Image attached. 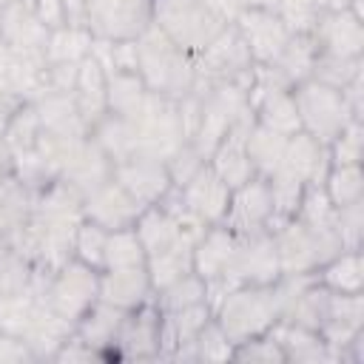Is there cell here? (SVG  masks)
Instances as JSON below:
<instances>
[{
    "instance_id": "cell-1",
    "label": "cell",
    "mask_w": 364,
    "mask_h": 364,
    "mask_svg": "<svg viewBox=\"0 0 364 364\" xmlns=\"http://www.w3.org/2000/svg\"><path fill=\"white\" fill-rule=\"evenodd\" d=\"M136 74L148 91L168 100H182L196 85L193 54L182 51L156 23H148L136 37Z\"/></svg>"
},
{
    "instance_id": "cell-2",
    "label": "cell",
    "mask_w": 364,
    "mask_h": 364,
    "mask_svg": "<svg viewBox=\"0 0 364 364\" xmlns=\"http://www.w3.org/2000/svg\"><path fill=\"white\" fill-rule=\"evenodd\" d=\"M282 307H284L282 284H276V282L239 284V287L228 290V296L222 299V304L216 310V316H219L216 324L233 344H245V341L273 330L276 318L282 316Z\"/></svg>"
},
{
    "instance_id": "cell-3",
    "label": "cell",
    "mask_w": 364,
    "mask_h": 364,
    "mask_svg": "<svg viewBox=\"0 0 364 364\" xmlns=\"http://www.w3.org/2000/svg\"><path fill=\"white\" fill-rule=\"evenodd\" d=\"M151 23H156L188 54H199L225 26H230L202 0H151Z\"/></svg>"
},
{
    "instance_id": "cell-4",
    "label": "cell",
    "mask_w": 364,
    "mask_h": 364,
    "mask_svg": "<svg viewBox=\"0 0 364 364\" xmlns=\"http://www.w3.org/2000/svg\"><path fill=\"white\" fill-rule=\"evenodd\" d=\"M293 102L299 111V122L301 131L310 134L316 142L330 145L353 117L344 94L333 85H324L318 80H301L299 85H293Z\"/></svg>"
},
{
    "instance_id": "cell-5",
    "label": "cell",
    "mask_w": 364,
    "mask_h": 364,
    "mask_svg": "<svg viewBox=\"0 0 364 364\" xmlns=\"http://www.w3.org/2000/svg\"><path fill=\"white\" fill-rule=\"evenodd\" d=\"M82 20L94 37L134 40L151 23V0H82Z\"/></svg>"
},
{
    "instance_id": "cell-6",
    "label": "cell",
    "mask_w": 364,
    "mask_h": 364,
    "mask_svg": "<svg viewBox=\"0 0 364 364\" xmlns=\"http://www.w3.org/2000/svg\"><path fill=\"white\" fill-rule=\"evenodd\" d=\"M97 287H100V270L82 264L80 259L63 262L60 273L46 287V304L57 310L63 318L77 321L97 301Z\"/></svg>"
},
{
    "instance_id": "cell-7",
    "label": "cell",
    "mask_w": 364,
    "mask_h": 364,
    "mask_svg": "<svg viewBox=\"0 0 364 364\" xmlns=\"http://www.w3.org/2000/svg\"><path fill=\"white\" fill-rule=\"evenodd\" d=\"M233 26L242 34L250 60L256 65H270L293 37V31L287 28V23L276 9H242Z\"/></svg>"
},
{
    "instance_id": "cell-8",
    "label": "cell",
    "mask_w": 364,
    "mask_h": 364,
    "mask_svg": "<svg viewBox=\"0 0 364 364\" xmlns=\"http://www.w3.org/2000/svg\"><path fill=\"white\" fill-rule=\"evenodd\" d=\"M310 37H313L318 54L361 57V46H364L361 17H355L350 9L318 11L313 20V28H310Z\"/></svg>"
},
{
    "instance_id": "cell-9",
    "label": "cell",
    "mask_w": 364,
    "mask_h": 364,
    "mask_svg": "<svg viewBox=\"0 0 364 364\" xmlns=\"http://www.w3.org/2000/svg\"><path fill=\"white\" fill-rule=\"evenodd\" d=\"M114 179L142 205H159L171 191V176L165 162L148 159V156H128L122 162H114Z\"/></svg>"
},
{
    "instance_id": "cell-10",
    "label": "cell",
    "mask_w": 364,
    "mask_h": 364,
    "mask_svg": "<svg viewBox=\"0 0 364 364\" xmlns=\"http://www.w3.org/2000/svg\"><path fill=\"white\" fill-rule=\"evenodd\" d=\"M273 219L276 216H273L270 185H267L264 176H253L242 188L230 191V205H228V213H225L222 225H228L236 233H250V230L267 228Z\"/></svg>"
},
{
    "instance_id": "cell-11",
    "label": "cell",
    "mask_w": 364,
    "mask_h": 364,
    "mask_svg": "<svg viewBox=\"0 0 364 364\" xmlns=\"http://www.w3.org/2000/svg\"><path fill=\"white\" fill-rule=\"evenodd\" d=\"M179 202L196 213L205 225H219L230 205V188L216 176V171L205 162L182 188H173Z\"/></svg>"
},
{
    "instance_id": "cell-12",
    "label": "cell",
    "mask_w": 364,
    "mask_h": 364,
    "mask_svg": "<svg viewBox=\"0 0 364 364\" xmlns=\"http://www.w3.org/2000/svg\"><path fill=\"white\" fill-rule=\"evenodd\" d=\"M142 213V205L111 176L82 199V216L102 225L105 230H119V228H134L136 216Z\"/></svg>"
},
{
    "instance_id": "cell-13",
    "label": "cell",
    "mask_w": 364,
    "mask_h": 364,
    "mask_svg": "<svg viewBox=\"0 0 364 364\" xmlns=\"http://www.w3.org/2000/svg\"><path fill=\"white\" fill-rule=\"evenodd\" d=\"M279 171L290 173L301 185H321L324 176H327V171H330L327 145L316 142L304 131L290 134L287 136V145H284V156H282V168Z\"/></svg>"
},
{
    "instance_id": "cell-14",
    "label": "cell",
    "mask_w": 364,
    "mask_h": 364,
    "mask_svg": "<svg viewBox=\"0 0 364 364\" xmlns=\"http://www.w3.org/2000/svg\"><path fill=\"white\" fill-rule=\"evenodd\" d=\"M151 290V279L145 264L142 267H117V270H100V287L97 299L105 304H114L119 310H134L145 301Z\"/></svg>"
},
{
    "instance_id": "cell-15",
    "label": "cell",
    "mask_w": 364,
    "mask_h": 364,
    "mask_svg": "<svg viewBox=\"0 0 364 364\" xmlns=\"http://www.w3.org/2000/svg\"><path fill=\"white\" fill-rule=\"evenodd\" d=\"M284 145H287V136L284 134H276L259 122H253L247 139H245V148H247V156L253 162V171L256 176H273L279 168H282V156H284Z\"/></svg>"
},
{
    "instance_id": "cell-16",
    "label": "cell",
    "mask_w": 364,
    "mask_h": 364,
    "mask_svg": "<svg viewBox=\"0 0 364 364\" xmlns=\"http://www.w3.org/2000/svg\"><path fill=\"white\" fill-rule=\"evenodd\" d=\"M94 34L85 26H63L48 31L46 63H80L91 51Z\"/></svg>"
},
{
    "instance_id": "cell-17",
    "label": "cell",
    "mask_w": 364,
    "mask_h": 364,
    "mask_svg": "<svg viewBox=\"0 0 364 364\" xmlns=\"http://www.w3.org/2000/svg\"><path fill=\"white\" fill-rule=\"evenodd\" d=\"M145 250L134 228H119L108 230L105 239V253H102V270H117V267H142L145 264Z\"/></svg>"
},
{
    "instance_id": "cell-18",
    "label": "cell",
    "mask_w": 364,
    "mask_h": 364,
    "mask_svg": "<svg viewBox=\"0 0 364 364\" xmlns=\"http://www.w3.org/2000/svg\"><path fill=\"white\" fill-rule=\"evenodd\" d=\"M321 270V284L333 293H358L361 290V256L358 250L336 253Z\"/></svg>"
},
{
    "instance_id": "cell-19",
    "label": "cell",
    "mask_w": 364,
    "mask_h": 364,
    "mask_svg": "<svg viewBox=\"0 0 364 364\" xmlns=\"http://www.w3.org/2000/svg\"><path fill=\"white\" fill-rule=\"evenodd\" d=\"M327 199L333 208H344L353 202H361V168L355 165H330L324 182H321Z\"/></svg>"
},
{
    "instance_id": "cell-20",
    "label": "cell",
    "mask_w": 364,
    "mask_h": 364,
    "mask_svg": "<svg viewBox=\"0 0 364 364\" xmlns=\"http://www.w3.org/2000/svg\"><path fill=\"white\" fill-rule=\"evenodd\" d=\"M159 310L162 313H173V310H182V307H191V304H199V301H208V284L202 276H196L193 270L179 276L176 282H171L168 287L159 290Z\"/></svg>"
},
{
    "instance_id": "cell-21",
    "label": "cell",
    "mask_w": 364,
    "mask_h": 364,
    "mask_svg": "<svg viewBox=\"0 0 364 364\" xmlns=\"http://www.w3.org/2000/svg\"><path fill=\"white\" fill-rule=\"evenodd\" d=\"M105 239H108V230L91 219H82L74 230V242H71V250L77 253V259L94 270H102V253H105Z\"/></svg>"
},
{
    "instance_id": "cell-22",
    "label": "cell",
    "mask_w": 364,
    "mask_h": 364,
    "mask_svg": "<svg viewBox=\"0 0 364 364\" xmlns=\"http://www.w3.org/2000/svg\"><path fill=\"white\" fill-rule=\"evenodd\" d=\"M330 165H355L361 162V122L350 119L344 131L327 145Z\"/></svg>"
},
{
    "instance_id": "cell-23",
    "label": "cell",
    "mask_w": 364,
    "mask_h": 364,
    "mask_svg": "<svg viewBox=\"0 0 364 364\" xmlns=\"http://www.w3.org/2000/svg\"><path fill=\"white\" fill-rule=\"evenodd\" d=\"M276 11L282 14V20L287 23V28L296 31H310L313 20L318 14L316 0H276Z\"/></svg>"
},
{
    "instance_id": "cell-24",
    "label": "cell",
    "mask_w": 364,
    "mask_h": 364,
    "mask_svg": "<svg viewBox=\"0 0 364 364\" xmlns=\"http://www.w3.org/2000/svg\"><path fill=\"white\" fill-rule=\"evenodd\" d=\"M28 6L34 11V17L48 31L68 26V6H65V0H28Z\"/></svg>"
},
{
    "instance_id": "cell-25",
    "label": "cell",
    "mask_w": 364,
    "mask_h": 364,
    "mask_svg": "<svg viewBox=\"0 0 364 364\" xmlns=\"http://www.w3.org/2000/svg\"><path fill=\"white\" fill-rule=\"evenodd\" d=\"M222 23H233L239 14H242V9H245V3L242 0H202Z\"/></svg>"
},
{
    "instance_id": "cell-26",
    "label": "cell",
    "mask_w": 364,
    "mask_h": 364,
    "mask_svg": "<svg viewBox=\"0 0 364 364\" xmlns=\"http://www.w3.org/2000/svg\"><path fill=\"white\" fill-rule=\"evenodd\" d=\"M350 0H316V9L318 11H330V9H347Z\"/></svg>"
},
{
    "instance_id": "cell-27",
    "label": "cell",
    "mask_w": 364,
    "mask_h": 364,
    "mask_svg": "<svg viewBox=\"0 0 364 364\" xmlns=\"http://www.w3.org/2000/svg\"><path fill=\"white\" fill-rule=\"evenodd\" d=\"M245 9H276V0H242Z\"/></svg>"
}]
</instances>
